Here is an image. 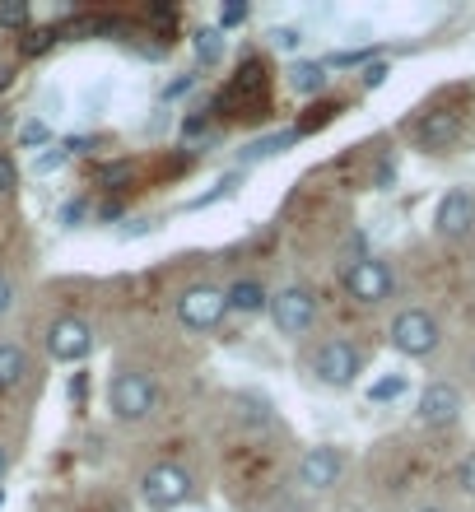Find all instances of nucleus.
<instances>
[{"instance_id":"13","label":"nucleus","mask_w":475,"mask_h":512,"mask_svg":"<svg viewBox=\"0 0 475 512\" xmlns=\"http://www.w3.org/2000/svg\"><path fill=\"white\" fill-rule=\"evenodd\" d=\"M33 378V359L19 340H0V396H14V391L24 387Z\"/></svg>"},{"instance_id":"17","label":"nucleus","mask_w":475,"mask_h":512,"mask_svg":"<svg viewBox=\"0 0 475 512\" xmlns=\"http://www.w3.org/2000/svg\"><path fill=\"white\" fill-rule=\"evenodd\" d=\"M196 56H201L205 66H215L219 56H224V38H219V28H201V33H196Z\"/></svg>"},{"instance_id":"11","label":"nucleus","mask_w":475,"mask_h":512,"mask_svg":"<svg viewBox=\"0 0 475 512\" xmlns=\"http://www.w3.org/2000/svg\"><path fill=\"white\" fill-rule=\"evenodd\" d=\"M466 401H462V387L448 378L429 382V387L420 391V401H415V419H420L424 429H452L457 419H462Z\"/></svg>"},{"instance_id":"20","label":"nucleus","mask_w":475,"mask_h":512,"mask_svg":"<svg viewBox=\"0 0 475 512\" xmlns=\"http://www.w3.org/2000/svg\"><path fill=\"white\" fill-rule=\"evenodd\" d=\"M457 489H462L466 499H475V452H466V457L457 461Z\"/></svg>"},{"instance_id":"24","label":"nucleus","mask_w":475,"mask_h":512,"mask_svg":"<svg viewBox=\"0 0 475 512\" xmlns=\"http://www.w3.org/2000/svg\"><path fill=\"white\" fill-rule=\"evenodd\" d=\"M401 387H406V382L392 378V382H382V387H373V396H378V401H387V396H401Z\"/></svg>"},{"instance_id":"28","label":"nucleus","mask_w":475,"mask_h":512,"mask_svg":"<svg viewBox=\"0 0 475 512\" xmlns=\"http://www.w3.org/2000/svg\"><path fill=\"white\" fill-rule=\"evenodd\" d=\"M5 471H10V447L0 443V480H5Z\"/></svg>"},{"instance_id":"25","label":"nucleus","mask_w":475,"mask_h":512,"mask_svg":"<svg viewBox=\"0 0 475 512\" xmlns=\"http://www.w3.org/2000/svg\"><path fill=\"white\" fill-rule=\"evenodd\" d=\"M61 219H66V224H80V219H84V201L66 205V215H61Z\"/></svg>"},{"instance_id":"4","label":"nucleus","mask_w":475,"mask_h":512,"mask_svg":"<svg viewBox=\"0 0 475 512\" xmlns=\"http://www.w3.org/2000/svg\"><path fill=\"white\" fill-rule=\"evenodd\" d=\"M191 494H196V480H191V471L177 466V461H154L150 471L140 475V499L159 512H173V508H182V503H191Z\"/></svg>"},{"instance_id":"3","label":"nucleus","mask_w":475,"mask_h":512,"mask_svg":"<svg viewBox=\"0 0 475 512\" xmlns=\"http://www.w3.org/2000/svg\"><path fill=\"white\" fill-rule=\"evenodd\" d=\"M177 322L187 326V331H196V336H210V331H219V322L229 317V294L219 289V284H187L182 294H177L173 303Z\"/></svg>"},{"instance_id":"5","label":"nucleus","mask_w":475,"mask_h":512,"mask_svg":"<svg viewBox=\"0 0 475 512\" xmlns=\"http://www.w3.org/2000/svg\"><path fill=\"white\" fill-rule=\"evenodd\" d=\"M313 373H317V382H322V387L345 391V387H354V382H359V373H364V354H359V345H354V340L331 336V340H322V345L313 350Z\"/></svg>"},{"instance_id":"6","label":"nucleus","mask_w":475,"mask_h":512,"mask_svg":"<svg viewBox=\"0 0 475 512\" xmlns=\"http://www.w3.org/2000/svg\"><path fill=\"white\" fill-rule=\"evenodd\" d=\"M266 312H271V322H275L280 336L299 340L317 326V294L308 289V284H285L280 294H271V308Z\"/></svg>"},{"instance_id":"16","label":"nucleus","mask_w":475,"mask_h":512,"mask_svg":"<svg viewBox=\"0 0 475 512\" xmlns=\"http://www.w3.org/2000/svg\"><path fill=\"white\" fill-rule=\"evenodd\" d=\"M299 135L285 131V135H271V140H252V145L243 149V159H271V154H285V145H294Z\"/></svg>"},{"instance_id":"18","label":"nucleus","mask_w":475,"mask_h":512,"mask_svg":"<svg viewBox=\"0 0 475 512\" xmlns=\"http://www.w3.org/2000/svg\"><path fill=\"white\" fill-rule=\"evenodd\" d=\"M14 308H19V284H14V275H5V270H0V322H5V317H14Z\"/></svg>"},{"instance_id":"22","label":"nucleus","mask_w":475,"mask_h":512,"mask_svg":"<svg viewBox=\"0 0 475 512\" xmlns=\"http://www.w3.org/2000/svg\"><path fill=\"white\" fill-rule=\"evenodd\" d=\"M247 19V5H224L219 10V28H233V24H243Z\"/></svg>"},{"instance_id":"10","label":"nucleus","mask_w":475,"mask_h":512,"mask_svg":"<svg viewBox=\"0 0 475 512\" xmlns=\"http://www.w3.org/2000/svg\"><path fill=\"white\" fill-rule=\"evenodd\" d=\"M434 233L443 243H466L475 233V187H448L438 196Z\"/></svg>"},{"instance_id":"29","label":"nucleus","mask_w":475,"mask_h":512,"mask_svg":"<svg viewBox=\"0 0 475 512\" xmlns=\"http://www.w3.org/2000/svg\"><path fill=\"white\" fill-rule=\"evenodd\" d=\"M415 512H448V508H434V503H429V508H415Z\"/></svg>"},{"instance_id":"9","label":"nucleus","mask_w":475,"mask_h":512,"mask_svg":"<svg viewBox=\"0 0 475 512\" xmlns=\"http://www.w3.org/2000/svg\"><path fill=\"white\" fill-rule=\"evenodd\" d=\"M94 345H98L94 326L84 322V317H75V312H66V317H56L47 326V354H52L56 364H84L94 354Z\"/></svg>"},{"instance_id":"23","label":"nucleus","mask_w":475,"mask_h":512,"mask_svg":"<svg viewBox=\"0 0 475 512\" xmlns=\"http://www.w3.org/2000/svg\"><path fill=\"white\" fill-rule=\"evenodd\" d=\"M28 19V5H5L0 10V24H24Z\"/></svg>"},{"instance_id":"19","label":"nucleus","mask_w":475,"mask_h":512,"mask_svg":"<svg viewBox=\"0 0 475 512\" xmlns=\"http://www.w3.org/2000/svg\"><path fill=\"white\" fill-rule=\"evenodd\" d=\"M47 140H52V126H47V122H38V117H28V122H24V131H19V145H24V149H33V145H47Z\"/></svg>"},{"instance_id":"21","label":"nucleus","mask_w":475,"mask_h":512,"mask_svg":"<svg viewBox=\"0 0 475 512\" xmlns=\"http://www.w3.org/2000/svg\"><path fill=\"white\" fill-rule=\"evenodd\" d=\"M271 42H275V47H280V52H294V47H299V42H303V33H299V28H275V33H271Z\"/></svg>"},{"instance_id":"15","label":"nucleus","mask_w":475,"mask_h":512,"mask_svg":"<svg viewBox=\"0 0 475 512\" xmlns=\"http://www.w3.org/2000/svg\"><path fill=\"white\" fill-rule=\"evenodd\" d=\"M224 294H229V312H243V317H252V312H261V308H271V294H266L257 280H233Z\"/></svg>"},{"instance_id":"8","label":"nucleus","mask_w":475,"mask_h":512,"mask_svg":"<svg viewBox=\"0 0 475 512\" xmlns=\"http://www.w3.org/2000/svg\"><path fill=\"white\" fill-rule=\"evenodd\" d=\"M350 457H345V447H331V443H317L308 447L299 457V471H294V485L303 494H326V489L340 485V475H345Z\"/></svg>"},{"instance_id":"7","label":"nucleus","mask_w":475,"mask_h":512,"mask_svg":"<svg viewBox=\"0 0 475 512\" xmlns=\"http://www.w3.org/2000/svg\"><path fill=\"white\" fill-rule=\"evenodd\" d=\"M345 294H350L359 308H382V303L396 294V270L387 266L382 256H359V261L345 270Z\"/></svg>"},{"instance_id":"14","label":"nucleus","mask_w":475,"mask_h":512,"mask_svg":"<svg viewBox=\"0 0 475 512\" xmlns=\"http://www.w3.org/2000/svg\"><path fill=\"white\" fill-rule=\"evenodd\" d=\"M326 84H331V75H326L322 61H294V66H289V89L299 98H317Z\"/></svg>"},{"instance_id":"12","label":"nucleus","mask_w":475,"mask_h":512,"mask_svg":"<svg viewBox=\"0 0 475 512\" xmlns=\"http://www.w3.org/2000/svg\"><path fill=\"white\" fill-rule=\"evenodd\" d=\"M410 135H415V145H420L424 154H452L457 140H462V117L452 108H429L415 117Z\"/></svg>"},{"instance_id":"1","label":"nucleus","mask_w":475,"mask_h":512,"mask_svg":"<svg viewBox=\"0 0 475 512\" xmlns=\"http://www.w3.org/2000/svg\"><path fill=\"white\" fill-rule=\"evenodd\" d=\"M163 387L150 368H117L108 378V410L117 424H145L159 415Z\"/></svg>"},{"instance_id":"2","label":"nucleus","mask_w":475,"mask_h":512,"mask_svg":"<svg viewBox=\"0 0 475 512\" xmlns=\"http://www.w3.org/2000/svg\"><path fill=\"white\" fill-rule=\"evenodd\" d=\"M387 340L406 359H429L443 345V326H438V317L429 308H401L392 317V326H387Z\"/></svg>"},{"instance_id":"26","label":"nucleus","mask_w":475,"mask_h":512,"mask_svg":"<svg viewBox=\"0 0 475 512\" xmlns=\"http://www.w3.org/2000/svg\"><path fill=\"white\" fill-rule=\"evenodd\" d=\"M382 80H387V66H373V70H368V75H364V84H368V89H373V84H382Z\"/></svg>"},{"instance_id":"27","label":"nucleus","mask_w":475,"mask_h":512,"mask_svg":"<svg viewBox=\"0 0 475 512\" xmlns=\"http://www.w3.org/2000/svg\"><path fill=\"white\" fill-rule=\"evenodd\" d=\"M0 187H14V168L0 159Z\"/></svg>"}]
</instances>
